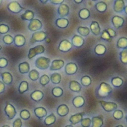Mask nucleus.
Segmentation results:
<instances>
[{
    "label": "nucleus",
    "mask_w": 127,
    "mask_h": 127,
    "mask_svg": "<svg viewBox=\"0 0 127 127\" xmlns=\"http://www.w3.org/2000/svg\"><path fill=\"white\" fill-rule=\"evenodd\" d=\"M91 83H92V79L90 76H84L81 78V84L84 87H88L91 85Z\"/></svg>",
    "instance_id": "nucleus-37"
},
{
    "label": "nucleus",
    "mask_w": 127,
    "mask_h": 127,
    "mask_svg": "<svg viewBox=\"0 0 127 127\" xmlns=\"http://www.w3.org/2000/svg\"><path fill=\"white\" fill-rule=\"evenodd\" d=\"M18 91L20 94H23L25 92L28 91H29V83L26 81H23L19 86Z\"/></svg>",
    "instance_id": "nucleus-36"
},
{
    "label": "nucleus",
    "mask_w": 127,
    "mask_h": 127,
    "mask_svg": "<svg viewBox=\"0 0 127 127\" xmlns=\"http://www.w3.org/2000/svg\"><path fill=\"white\" fill-rule=\"evenodd\" d=\"M2 40H3V42H4L5 44H7V45H11V44H12V43H14V38H13V37H12L11 35H10V34H6V35H5V36L3 37V38H2Z\"/></svg>",
    "instance_id": "nucleus-44"
},
{
    "label": "nucleus",
    "mask_w": 127,
    "mask_h": 127,
    "mask_svg": "<svg viewBox=\"0 0 127 127\" xmlns=\"http://www.w3.org/2000/svg\"><path fill=\"white\" fill-rule=\"evenodd\" d=\"M8 64V61L5 58H0V68H5Z\"/></svg>",
    "instance_id": "nucleus-49"
},
{
    "label": "nucleus",
    "mask_w": 127,
    "mask_h": 127,
    "mask_svg": "<svg viewBox=\"0 0 127 127\" xmlns=\"http://www.w3.org/2000/svg\"><path fill=\"white\" fill-rule=\"evenodd\" d=\"M1 4H2V1L0 0V5H1Z\"/></svg>",
    "instance_id": "nucleus-61"
},
{
    "label": "nucleus",
    "mask_w": 127,
    "mask_h": 127,
    "mask_svg": "<svg viewBox=\"0 0 127 127\" xmlns=\"http://www.w3.org/2000/svg\"><path fill=\"white\" fill-rule=\"evenodd\" d=\"M64 2V0H50V2L54 5H61Z\"/></svg>",
    "instance_id": "nucleus-52"
},
{
    "label": "nucleus",
    "mask_w": 127,
    "mask_h": 127,
    "mask_svg": "<svg viewBox=\"0 0 127 127\" xmlns=\"http://www.w3.org/2000/svg\"><path fill=\"white\" fill-rule=\"evenodd\" d=\"M10 28L8 25L0 24V34H6L9 32Z\"/></svg>",
    "instance_id": "nucleus-48"
},
{
    "label": "nucleus",
    "mask_w": 127,
    "mask_h": 127,
    "mask_svg": "<svg viewBox=\"0 0 127 127\" xmlns=\"http://www.w3.org/2000/svg\"><path fill=\"white\" fill-rule=\"evenodd\" d=\"M50 81L55 84V85H58L61 82V74L58 73H55L53 74H52L51 77H50Z\"/></svg>",
    "instance_id": "nucleus-35"
},
{
    "label": "nucleus",
    "mask_w": 127,
    "mask_h": 127,
    "mask_svg": "<svg viewBox=\"0 0 127 127\" xmlns=\"http://www.w3.org/2000/svg\"><path fill=\"white\" fill-rule=\"evenodd\" d=\"M84 43H85V40L81 36L75 34L72 38V45H73L77 48L82 47L84 45Z\"/></svg>",
    "instance_id": "nucleus-18"
},
{
    "label": "nucleus",
    "mask_w": 127,
    "mask_h": 127,
    "mask_svg": "<svg viewBox=\"0 0 127 127\" xmlns=\"http://www.w3.org/2000/svg\"><path fill=\"white\" fill-rule=\"evenodd\" d=\"M83 1L82 0H74V2H76V4H80V3H82Z\"/></svg>",
    "instance_id": "nucleus-54"
},
{
    "label": "nucleus",
    "mask_w": 127,
    "mask_h": 127,
    "mask_svg": "<svg viewBox=\"0 0 127 127\" xmlns=\"http://www.w3.org/2000/svg\"><path fill=\"white\" fill-rule=\"evenodd\" d=\"M125 2L123 0H116L114 1L113 9L116 13H121L125 8Z\"/></svg>",
    "instance_id": "nucleus-15"
},
{
    "label": "nucleus",
    "mask_w": 127,
    "mask_h": 127,
    "mask_svg": "<svg viewBox=\"0 0 127 127\" xmlns=\"http://www.w3.org/2000/svg\"><path fill=\"white\" fill-rule=\"evenodd\" d=\"M43 96H44L43 93L41 91H38V90L33 91L30 95L31 99L35 102H40L43 98Z\"/></svg>",
    "instance_id": "nucleus-24"
},
{
    "label": "nucleus",
    "mask_w": 127,
    "mask_h": 127,
    "mask_svg": "<svg viewBox=\"0 0 127 127\" xmlns=\"http://www.w3.org/2000/svg\"><path fill=\"white\" fill-rule=\"evenodd\" d=\"M72 43L68 40H62L58 45V50L62 52H67L72 49Z\"/></svg>",
    "instance_id": "nucleus-7"
},
{
    "label": "nucleus",
    "mask_w": 127,
    "mask_h": 127,
    "mask_svg": "<svg viewBox=\"0 0 127 127\" xmlns=\"http://www.w3.org/2000/svg\"><path fill=\"white\" fill-rule=\"evenodd\" d=\"M106 51H107L106 46L103 44H101V43L97 44L94 48V52L97 55H103L105 54Z\"/></svg>",
    "instance_id": "nucleus-27"
},
{
    "label": "nucleus",
    "mask_w": 127,
    "mask_h": 127,
    "mask_svg": "<svg viewBox=\"0 0 127 127\" xmlns=\"http://www.w3.org/2000/svg\"><path fill=\"white\" fill-rule=\"evenodd\" d=\"M65 127H74L73 125H67V126H66Z\"/></svg>",
    "instance_id": "nucleus-57"
},
{
    "label": "nucleus",
    "mask_w": 127,
    "mask_h": 127,
    "mask_svg": "<svg viewBox=\"0 0 127 127\" xmlns=\"http://www.w3.org/2000/svg\"><path fill=\"white\" fill-rule=\"evenodd\" d=\"M55 25L59 29H66L69 25V20L66 18H58L55 21Z\"/></svg>",
    "instance_id": "nucleus-25"
},
{
    "label": "nucleus",
    "mask_w": 127,
    "mask_h": 127,
    "mask_svg": "<svg viewBox=\"0 0 127 127\" xmlns=\"http://www.w3.org/2000/svg\"><path fill=\"white\" fill-rule=\"evenodd\" d=\"M115 127H124L123 125H118V126H115Z\"/></svg>",
    "instance_id": "nucleus-58"
},
{
    "label": "nucleus",
    "mask_w": 127,
    "mask_h": 127,
    "mask_svg": "<svg viewBox=\"0 0 127 127\" xmlns=\"http://www.w3.org/2000/svg\"><path fill=\"white\" fill-rule=\"evenodd\" d=\"M47 37L46 32L43 31H39V32H35L34 33L32 34V38L30 40V43L33 44L37 42H41L43 41Z\"/></svg>",
    "instance_id": "nucleus-3"
},
{
    "label": "nucleus",
    "mask_w": 127,
    "mask_h": 127,
    "mask_svg": "<svg viewBox=\"0 0 127 127\" xmlns=\"http://www.w3.org/2000/svg\"><path fill=\"white\" fill-rule=\"evenodd\" d=\"M78 71V66L76 63L73 62H70L67 64V65L65 66V73L67 75L71 76L74 75L77 73Z\"/></svg>",
    "instance_id": "nucleus-10"
},
{
    "label": "nucleus",
    "mask_w": 127,
    "mask_h": 127,
    "mask_svg": "<svg viewBox=\"0 0 127 127\" xmlns=\"http://www.w3.org/2000/svg\"><path fill=\"white\" fill-rule=\"evenodd\" d=\"M5 90V84L2 81H0V94L4 93Z\"/></svg>",
    "instance_id": "nucleus-53"
},
{
    "label": "nucleus",
    "mask_w": 127,
    "mask_h": 127,
    "mask_svg": "<svg viewBox=\"0 0 127 127\" xmlns=\"http://www.w3.org/2000/svg\"><path fill=\"white\" fill-rule=\"evenodd\" d=\"M1 49H2V46L0 45V50H1Z\"/></svg>",
    "instance_id": "nucleus-60"
},
{
    "label": "nucleus",
    "mask_w": 127,
    "mask_h": 127,
    "mask_svg": "<svg viewBox=\"0 0 127 127\" xmlns=\"http://www.w3.org/2000/svg\"><path fill=\"white\" fill-rule=\"evenodd\" d=\"M99 103L102 108L107 112H111L117 108V104L113 102H106V101L100 100Z\"/></svg>",
    "instance_id": "nucleus-5"
},
{
    "label": "nucleus",
    "mask_w": 127,
    "mask_h": 127,
    "mask_svg": "<svg viewBox=\"0 0 127 127\" xmlns=\"http://www.w3.org/2000/svg\"><path fill=\"white\" fill-rule=\"evenodd\" d=\"M117 47L118 49H127V37H121L118 39L117 42Z\"/></svg>",
    "instance_id": "nucleus-30"
},
{
    "label": "nucleus",
    "mask_w": 127,
    "mask_h": 127,
    "mask_svg": "<svg viewBox=\"0 0 127 127\" xmlns=\"http://www.w3.org/2000/svg\"><path fill=\"white\" fill-rule=\"evenodd\" d=\"M90 31H91V32L94 35H96V36L99 35V34L101 33V29H100V26H99V23L96 22V21H93L91 23Z\"/></svg>",
    "instance_id": "nucleus-20"
},
{
    "label": "nucleus",
    "mask_w": 127,
    "mask_h": 127,
    "mask_svg": "<svg viewBox=\"0 0 127 127\" xmlns=\"http://www.w3.org/2000/svg\"><path fill=\"white\" fill-rule=\"evenodd\" d=\"M49 82H50V78H49L47 75H46V74L43 75V76L40 78V84L43 87H44V86H46V85H48Z\"/></svg>",
    "instance_id": "nucleus-42"
},
{
    "label": "nucleus",
    "mask_w": 127,
    "mask_h": 127,
    "mask_svg": "<svg viewBox=\"0 0 127 127\" xmlns=\"http://www.w3.org/2000/svg\"><path fill=\"white\" fill-rule=\"evenodd\" d=\"M45 52V48L43 45H38L37 46H34L33 48H31L29 49V55H28V58L29 59L33 58L34 56L40 55V54H43Z\"/></svg>",
    "instance_id": "nucleus-4"
},
{
    "label": "nucleus",
    "mask_w": 127,
    "mask_h": 127,
    "mask_svg": "<svg viewBox=\"0 0 127 127\" xmlns=\"http://www.w3.org/2000/svg\"><path fill=\"white\" fill-rule=\"evenodd\" d=\"M80 123H81V125L82 127H90L91 124V119H90L88 117L83 118Z\"/></svg>",
    "instance_id": "nucleus-47"
},
{
    "label": "nucleus",
    "mask_w": 127,
    "mask_h": 127,
    "mask_svg": "<svg viewBox=\"0 0 127 127\" xmlns=\"http://www.w3.org/2000/svg\"><path fill=\"white\" fill-rule=\"evenodd\" d=\"M69 88H70V91H72L73 92H76V93H79L82 90L81 84L79 83L78 82L75 81V80H72V81L70 82Z\"/></svg>",
    "instance_id": "nucleus-22"
},
{
    "label": "nucleus",
    "mask_w": 127,
    "mask_h": 127,
    "mask_svg": "<svg viewBox=\"0 0 127 127\" xmlns=\"http://www.w3.org/2000/svg\"><path fill=\"white\" fill-rule=\"evenodd\" d=\"M43 25L42 23L40 20L38 19H33L32 20L30 21L29 24V29L31 32H37L38 30H40L42 28Z\"/></svg>",
    "instance_id": "nucleus-8"
},
{
    "label": "nucleus",
    "mask_w": 127,
    "mask_h": 127,
    "mask_svg": "<svg viewBox=\"0 0 127 127\" xmlns=\"http://www.w3.org/2000/svg\"><path fill=\"white\" fill-rule=\"evenodd\" d=\"M77 32H79V34L83 37H87L89 34H90V29L88 27H84V26H80L78 28Z\"/></svg>",
    "instance_id": "nucleus-39"
},
{
    "label": "nucleus",
    "mask_w": 127,
    "mask_h": 127,
    "mask_svg": "<svg viewBox=\"0 0 127 127\" xmlns=\"http://www.w3.org/2000/svg\"><path fill=\"white\" fill-rule=\"evenodd\" d=\"M2 127H10V126H9L8 125H5V126H3Z\"/></svg>",
    "instance_id": "nucleus-59"
},
{
    "label": "nucleus",
    "mask_w": 127,
    "mask_h": 127,
    "mask_svg": "<svg viewBox=\"0 0 127 127\" xmlns=\"http://www.w3.org/2000/svg\"><path fill=\"white\" fill-rule=\"evenodd\" d=\"M50 59L46 57H39L35 61V66L40 70H46L50 66Z\"/></svg>",
    "instance_id": "nucleus-2"
},
{
    "label": "nucleus",
    "mask_w": 127,
    "mask_h": 127,
    "mask_svg": "<svg viewBox=\"0 0 127 127\" xmlns=\"http://www.w3.org/2000/svg\"><path fill=\"white\" fill-rule=\"evenodd\" d=\"M34 13L32 11L30 10H26L25 13L21 15V19L23 20H28L31 21L34 19Z\"/></svg>",
    "instance_id": "nucleus-29"
},
{
    "label": "nucleus",
    "mask_w": 127,
    "mask_h": 127,
    "mask_svg": "<svg viewBox=\"0 0 127 127\" xmlns=\"http://www.w3.org/2000/svg\"><path fill=\"white\" fill-rule=\"evenodd\" d=\"M52 94L55 97H57V98L61 97L64 94V90L61 88H60V87H55V88H52Z\"/></svg>",
    "instance_id": "nucleus-38"
},
{
    "label": "nucleus",
    "mask_w": 127,
    "mask_h": 127,
    "mask_svg": "<svg viewBox=\"0 0 127 127\" xmlns=\"http://www.w3.org/2000/svg\"><path fill=\"white\" fill-rule=\"evenodd\" d=\"M70 8L69 6L66 4H61L58 8V13L61 17V18H64V17H67L69 14Z\"/></svg>",
    "instance_id": "nucleus-13"
},
{
    "label": "nucleus",
    "mask_w": 127,
    "mask_h": 127,
    "mask_svg": "<svg viewBox=\"0 0 127 127\" xmlns=\"http://www.w3.org/2000/svg\"><path fill=\"white\" fill-rule=\"evenodd\" d=\"M34 114L36 117H37L39 119H43L47 115V111L43 107H37L34 108Z\"/></svg>",
    "instance_id": "nucleus-26"
},
{
    "label": "nucleus",
    "mask_w": 127,
    "mask_h": 127,
    "mask_svg": "<svg viewBox=\"0 0 127 127\" xmlns=\"http://www.w3.org/2000/svg\"><path fill=\"white\" fill-rule=\"evenodd\" d=\"M106 31H107V32L108 33L109 36H110L111 38H114V37H115L117 36V32H116L113 29L108 28V29H106Z\"/></svg>",
    "instance_id": "nucleus-51"
},
{
    "label": "nucleus",
    "mask_w": 127,
    "mask_h": 127,
    "mask_svg": "<svg viewBox=\"0 0 127 127\" xmlns=\"http://www.w3.org/2000/svg\"><path fill=\"white\" fill-rule=\"evenodd\" d=\"M55 121H56V117L53 113H52L48 117H46V119L44 120V123L46 126H51V125L54 124L55 123Z\"/></svg>",
    "instance_id": "nucleus-34"
},
{
    "label": "nucleus",
    "mask_w": 127,
    "mask_h": 127,
    "mask_svg": "<svg viewBox=\"0 0 127 127\" xmlns=\"http://www.w3.org/2000/svg\"><path fill=\"white\" fill-rule=\"evenodd\" d=\"M85 115V112H81V113H77L73 115H72L70 117V122L72 123V125H76L82 121L83 119V116Z\"/></svg>",
    "instance_id": "nucleus-17"
},
{
    "label": "nucleus",
    "mask_w": 127,
    "mask_h": 127,
    "mask_svg": "<svg viewBox=\"0 0 127 127\" xmlns=\"http://www.w3.org/2000/svg\"><path fill=\"white\" fill-rule=\"evenodd\" d=\"M5 112L9 120H12L17 114V111H16L14 106L9 102H7V104L5 105Z\"/></svg>",
    "instance_id": "nucleus-9"
},
{
    "label": "nucleus",
    "mask_w": 127,
    "mask_h": 127,
    "mask_svg": "<svg viewBox=\"0 0 127 127\" xmlns=\"http://www.w3.org/2000/svg\"><path fill=\"white\" fill-rule=\"evenodd\" d=\"M112 93V88L111 85L106 82H101L97 90V95L99 97H107Z\"/></svg>",
    "instance_id": "nucleus-1"
},
{
    "label": "nucleus",
    "mask_w": 127,
    "mask_h": 127,
    "mask_svg": "<svg viewBox=\"0 0 127 127\" xmlns=\"http://www.w3.org/2000/svg\"><path fill=\"white\" fill-rule=\"evenodd\" d=\"M64 66V61L61 59H56L54 60L49 66L50 70H58L61 69Z\"/></svg>",
    "instance_id": "nucleus-11"
},
{
    "label": "nucleus",
    "mask_w": 127,
    "mask_h": 127,
    "mask_svg": "<svg viewBox=\"0 0 127 127\" xmlns=\"http://www.w3.org/2000/svg\"><path fill=\"white\" fill-rule=\"evenodd\" d=\"M126 122H127V116H126Z\"/></svg>",
    "instance_id": "nucleus-62"
},
{
    "label": "nucleus",
    "mask_w": 127,
    "mask_h": 127,
    "mask_svg": "<svg viewBox=\"0 0 127 127\" xmlns=\"http://www.w3.org/2000/svg\"><path fill=\"white\" fill-rule=\"evenodd\" d=\"M111 82L112 86L115 88H120L123 84V80L120 77H118V76L112 78Z\"/></svg>",
    "instance_id": "nucleus-33"
},
{
    "label": "nucleus",
    "mask_w": 127,
    "mask_h": 127,
    "mask_svg": "<svg viewBox=\"0 0 127 127\" xmlns=\"http://www.w3.org/2000/svg\"><path fill=\"white\" fill-rule=\"evenodd\" d=\"M22 125H23V122L20 118L16 119L13 123V127H22Z\"/></svg>",
    "instance_id": "nucleus-50"
},
{
    "label": "nucleus",
    "mask_w": 127,
    "mask_h": 127,
    "mask_svg": "<svg viewBox=\"0 0 127 127\" xmlns=\"http://www.w3.org/2000/svg\"><path fill=\"white\" fill-rule=\"evenodd\" d=\"M123 11H124V13L127 15V5H126V6H125V8H124V10H123Z\"/></svg>",
    "instance_id": "nucleus-56"
},
{
    "label": "nucleus",
    "mask_w": 127,
    "mask_h": 127,
    "mask_svg": "<svg viewBox=\"0 0 127 127\" xmlns=\"http://www.w3.org/2000/svg\"><path fill=\"white\" fill-rule=\"evenodd\" d=\"M85 100L84 97L82 96H76L73 99V105H74V107L77 108L82 107L85 105Z\"/></svg>",
    "instance_id": "nucleus-21"
},
{
    "label": "nucleus",
    "mask_w": 127,
    "mask_h": 127,
    "mask_svg": "<svg viewBox=\"0 0 127 127\" xmlns=\"http://www.w3.org/2000/svg\"><path fill=\"white\" fill-rule=\"evenodd\" d=\"M91 16V12L88 8H82L79 12V17L82 20H88Z\"/></svg>",
    "instance_id": "nucleus-31"
},
{
    "label": "nucleus",
    "mask_w": 127,
    "mask_h": 127,
    "mask_svg": "<svg viewBox=\"0 0 127 127\" xmlns=\"http://www.w3.org/2000/svg\"><path fill=\"white\" fill-rule=\"evenodd\" d=\"M100 38L102 40H104L105 41H108V42H111L112 40V38L109 36L108 33L107 32L106 29H104L102 33H101V36H100Z\"/></svg>",
    "instance_id": "nucleus-43"
},
{
    "label": "nucleus",
    "mask_w": 127,
    "mask_h": 127,
    "mask_svg": "<svg viewBox=\"0 0 127 127\" xmlns=\"http://www.w3.org/2000/svg\"><path fill=\"white\" fill-rule=\"evenodd\" d=\"M19 71L20 73L22 74H25V73H27L29 72V69H30V67H29V63L26 62V61H24V62H22L19 64Z\"/></svg>",
    "instance_id": "nucleus-28"
},
{
    "label": "nucleus",
    "mask_w": 127,
    "mask_h": 127,
    "mask_svg": "<svg viewBox=\"0 0 127 127\" xmlns=\"http://www.w3.org/2000/svg\"><path fill=\"white\" fill-rule=\"evenodd\" d=\"M113 117L115 119V120H121L123 117V111L121 110H116L114 111L113 113Z\"/></svg>",
    "instance_id": "nucleus-46"
},
{
    "label": "nucleus",
    "mask_w": 127,
    "mask_h": 127,
    "mask_svg": "<svg viewBox=\"0 0 127 127\" xmlns=\"http://www.w3.org/2000/svg\"><path fill=\"white\" fill-rule=\"evenodd\" d=\"M95 8H96V11L98 12L104 13L105 11H106L107 8H108V5H107V4L105 2H98L96 4Z\"/></svg>",
    "instance_id": "nucleus-32"
},
{
    "label": "nucleus",
    "mask_w": 127,
    "mask_h": 127,
    "mask_svg": "<svg viewBox=\"0 0 127 127\" xmlns=\"http://www.w3.org/2000/svg\"><path fill=\"white\" fill-rule=\"evenodd\" d=\"M111 23H112V25L115 28V29H120L121 28L124 23H125V20L123 17H119V16H114L111 19Z\"/></svg>",
    "instance_id": "nucleus-12"
},
{
    "label": "nucleus",
    "mask_w": 127,
    "mask_h": 127,
    "mask_svg": "<svg viewBox=\"0 0 127 127\" xmlns=\"http://www.w3.org/2000/svg\"><path fill=\"white\" fill-rule=\"evenodd\" d=\"M8 9L14 14H18V13L21 12L22 11L25 10L26 8L22 7L17 2L13 1V2H11L8 5Z\"/></svg>",
    "instance_id": "nucleus-6"
},
{
    "label": "nucleus",
    "mask_w": 127,
    "mask_h": 127,
    "mask_svg": "<svg viewBox=\"0 0 127 127\" xmlns=\"http://www.w3.org/2000/svg\"><path fill=\"white\" fill-rule=\"evenodd\" d=\"M29 77L32 81H37L40 78L39 72L37 70H32L29 72Z\"/></svg>",
    "instance_id": "nucleus-40"
},
{
    "label": "nucleus",
    "mask_w": 127,
    "mask_h": 127,
    "mask_svg": "<svg viewBox=\"0 0 127 127\" xmlns=\"http://www.w3.org/2000/svg\"><path fill=\"white\" fill-rule=\"evenodd\" d=\"M2 82L5 85H11L13 82V76L9 72H4L1 74Z\"/></svg>",
    "instance_id": "nucleus-23"
},
{
    "label": "nucleus",
    "mask_w": 127,
    "mask_h": 127,
    "mask_svg": "<svg viewBox=\"0 0 127 127\" xmlns=\"http://www.w3.org/2000/svg\"><path fill=\"white\" fill-rule=\"evenodd\" d=\"M92 127H102L103 125V117L102 115L93 117L91 119Z\"/></svg>",
    "instance_id": "nucleus-19"
},
{
    "label": "nucleus",
    "mask_w": 127,
    "mask_h": 127,
    "mask_svg": "<svg viewBox=\"0 0 127 127\" xmlns=\"http://www.w3.org/2000/svg\"><path fill=\"white\" fill-rule=\"evenodd\" d=\"M70 109L69 107L65 105V104H62L60 105L58 108H57V114L61 116V117H65L69 114Z\"/></svg>",
    "instance_id": "nucleus-14"
},
{
    "label": "nucleus",
    "mask_w": 127,
    "mask_h": 127,
    "mask_svg": "<svg viewBox=\"0 0 127 127\" xmlns=\"http://www.w3.org/2000/svg\"><path fill=\"white\" fill-rule=\"evenodd\" d=\"M20 115L21 119H23V120H29V119L30 118V117H31L30 112H29L28 110H26V109L22 110V111H20Z\"/></svg>",
    "instance_id": "nucleus-45"
},
{
    "label": "nucleus",
    "mask_w": 127,
    "mask_h": 127,
    "mask_svg": "<svg viewBox=\"0 0 127 127\" xmlns=\"http://www.w3.org/2000/svg\"><path fill=\"white\" fill-rule=\"evenodd\" d=\"M120 58L123 64H127V49H123L120 52Z\"/></svg>",
    "instance_id": "nucleus-41"
},
{
    "label": "nucleus",
    "mask_w": 127,
    "mask_h": 127,
    "mask_svg": "<svg viewBox=\"0 0 127 127\" xmlns=\"http://www.w3.org/2000/svg\"><path fill=\"white\" fill-rule=\"evenodd\" d=\"M26 42V37L22 34H17L14 37V43L17 47H22L25 45Z\"/></svg>",
    "instance_id": "nucleus-16"
},
{
    "label": "nucleus",
    "mask_w": 127,
    "mask_h": 127,
    "mask_svg": "<svg viewBox=\"0 0 127 127\" xmlns=\"http://www.w3.org/2000/svg\"><path fill=\"white\" fill-rule=\"evenodd\" d=\"M41 3H43V4H46L48 1H47V0H40V1Z\"/></svg>",
    "instance_id": "nucleus-55"
}]
</instances>
